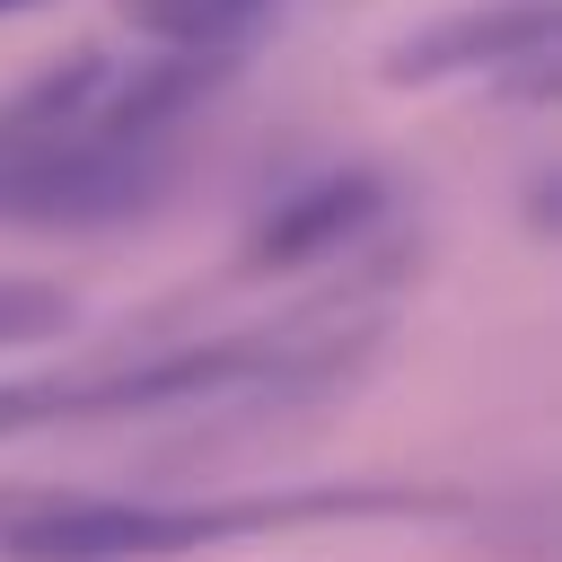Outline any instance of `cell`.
I'll return each instance as SVG.
<instances>
[{"mask_svg":"<svg viewBox=\"0 0 562 562\" xmlns=\"http://www.w3.org/2000/svg\"><path fill=\"white\" fill-rule=\"evenodd\" d=\"M527 220H536V237H553V167L527 184Z\"/></svg>","mask_w":562,"mask_h":562,"instance_id":"cell-7","label":"cell"},{"mask_svg":"<svg viewBox=\"0 0 562 562\" xmlns=\"http://www.w3.org/2000/svg\"><path fill=\"white\" fill-rule=\"evenodd\" d=\"M105 53H70L0 97V228L105 237L176 193V140H123L97 123Z\"/></svg>","mask_w":562,"mask_h":562,"instance_id":"cell-1","label":"cell"},{"mask_svg":"<svg viewBox=\"0 0 562 562\" xmlns=\"http://www.w3.org/2000/svg\"><path fill=\"white\" fill-rule=\"evenodd\" d=\"M9 9H44V0H0V18H9Z\"/></svg>","mask_w":562,"mask_h":562,"instance_id":"cell-8","label":"cell"},{"mask_svg":"<svg viewBox=\"0 0 562 562\" xmlns=\"http://www.w3.org/2000/svg\"><path fill=\"white\" fill-rule=\"evenodd\" d=\"M386 220V176L378 167H325L307 184H290L281 202L255 211L246 228V272H307L342 246H360Z\"/></svg>","mask_w":562,"mask_h":562,"instance_id":"cell-4","label":"cell"},{"mask_svg":"<svg viewBox=\"0 0 562 562\" xmlns=\"http://www.w3.org/2000/svg\"><path fill=\"white\" fill-rule=\"evenodd\" d=\"M79 325V299L61 281H18L0 272V351H35V342H61Z\"/></svg>","mask_w":562,"mask_h":562,"instance_id":"cell-6","label":"cell"},{"mask_svg":"<svg viewBox=\"0 0 562 562\" xmlns=\"http://www.w3.org/2000/svg\"><path fill=\"white\" fill-rule=\"evenodd\" d=\"M448 483H299L255 501H35L0 518V562H176L220 536L263 527H325V518H448Z\"/></svg>","mask_w":562,"mask_h":562,"instance_id":"cell-2","label":"cell"},{"mask_svg":"<svg viewBox=\"0 0 562 562\" xmlns=\"http://www.w3.org/2000/svg\"><path fill=\"white\" fill-rule=\"evenodd\" d=\"M395 88H439V79H483L492 97L553 105L562 97V0H457L430 26L386 44Z\"/></svg>","mask_w":562,"mask_h":562,"instance_id":"cell-3","label":"cell"},{"mask_svg":"<svg viewBox=\"0 0 562 562\" xmlns=\"http://www.w3.org/2000/svg\"><path fill=\"white\" fill-rule=\"evenodd\" d=\"M281 18L290 0H123V26L140 44H202V53H246Z\"/></svg>","mask_w":562,"mask_h":562,"instance_id":"cell-5","label":"cell"}]
</instances>
